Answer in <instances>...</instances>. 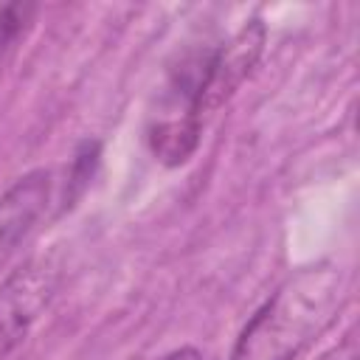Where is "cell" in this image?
<instances>
[{
    "instance_id": "1",
    "label": "cell",
    "mask_w": 360,
    "mask_h": 360,
    "mask_svg": "<svg viewBox=\"0 0 360 360\" xmlns=\"http://www.w3.org/2000/svg\"><path fill=\"white\" fill-rule=\"evenodd\" d=\"M343 273L332 264L298 270L248 321L231 360H295L335 318Z\"/></svg>"
},
{
    "instance_id": "2",
    "label": "cell",
    "mask_w": 360,
    "mask_h": 360,
    "mask_svg": "<svg viewBox=\"0 0 360 360\" xmlns=\"http://www.w3.org/2000/svg\"><path fill=\"white\" fill-rule=\"evenodd\" d=\"M211 51L194 53L172 70L158 112H152L146 141L152 155L166 166L186 163L202 135V87L208 76Z\"/></svg>"
},
{
    "instance_id": "3",
    "label": "cell",
    "mask_w": 360,
    "mask_h": 360,
    "mask_svg": "<svg viewBox=\"0 0 360 360\" xmlns=\"http://www.w3.org/2000/svg\"><path fill=\"white\" fill-rule=\"evenodd\" d=\"M59 270L51 259H28L0 284V360H6L48 309Z\"/></svg>"
},
{
    "instance_id": "4",
    "label": "cell",
    "mask_w": 360,
    "mask_h": 360,
    "mask_svg": "<svg viewBox=\"0 0 360 360\" xmlns=\"http://www.w3.org/2000/svg\"><path fill=\"white\" fill-rule=\"evenodd\" d=\"M262 48H264V22L250 20L236 31V37L228 45L211 51L208 76L202 87V118H208L222 104H228L236 87L250 76L253 65L262 56Z\"/></svg>"
},
{
    "instance_id": "5",
    "label": "cell",
    "mask_w": 360,
    "mask_h": 360,
    "mask_svg": "<svg viewBox=\"0 0 360 360\" xmlns=\"http://www.w3.org/2000/svg\"><path fill=\"white\" fill-rule=\"evenodd\" d=\"M48 200V174L37 172L22 177L3 200H0V248L20 242L37 217L42 214Z\"/></svg>"
},
{
    "instance_id": "6",
    "label": "cell",
    "mask_w": 360,
    "mask_h": 360,
    "mask_svg": "<svg viewBox=\"0 0 360 360\" xmlns=\"http://www.w3.org/2000/svg\"><path fill=\"white\" fill-rule=\"evenodd\" d=\"M31 14H34V6H28V3H6V6H0V70H3L14 42L25 31Z\"/></svg>"
},
{
    "instance_id": "7",
    "label": "cell",
    "mask_w": 360,
    "mask_h": 360,
    "mask_svg": "<svg viewBox=\"0 0 360 360\" xmlns=\"http://www.w3.org/2000/svg\"><path fill=\"white\" fill-rule=\"evenodd\" d=\"M318 360H360V352H357V338L354 335H346L338 346H332L329 352H323Z\"/></svg>"
},
{
    "instance_id": "8",
    "label": "cell",
    "mask_w": 360,
    "mask_h": 360,
    "mask_svg": "<svg viewBox=\"0 0 360 360\" xmlns=\"http://www.w3.org/2000/svg\"><path fill=\"white\" fill-rule=\"evenodd\" d=\"M163 360H202V354H200L197 349H191V346H183V349H177V352L166 354Z\"/></svg>"
}]
</instances>
